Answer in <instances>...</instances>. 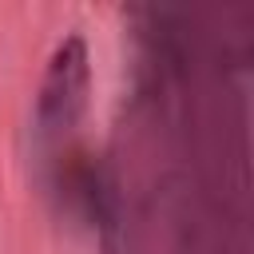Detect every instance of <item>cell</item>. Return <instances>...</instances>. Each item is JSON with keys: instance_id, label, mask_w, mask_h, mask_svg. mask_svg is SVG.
I'll list each match as a JSON object with an SVG mask.
<instances>
[{"instance_id": "obj_1", "label": "cell", "mask_w": 254, "mask_h": 254, "mask_svg": "<svg viewBox=\"0 0 254 254\" xmlns=\"http://www.w3.org/2000/svg\"><path fill=\"white\" fill-rule=\"evenodd\" d=\"M83 83H87V67H83V44L67 40L52 64V75L44 83V119L56 123H71L79 99H83Z\"/></svg>"}]
</instances>
